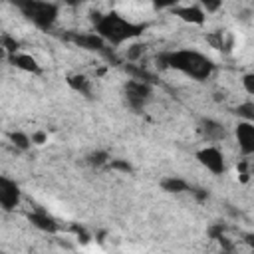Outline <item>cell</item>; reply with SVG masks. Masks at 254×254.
<instances>
[{
    "instance_id": "6da1fadb",
    "label": "cell",
    "mask_w": 254,
    "mask_h": 254,
    "mask_svg": "<svg viewBox=\"0 0 254 254\" xmlns=\"http://www.w3.org/2000/svg\"><path fill=\"white\" fill-rule=\"evenodd\" d=\"M157 62L161 64V67H169V69H177L196 81H204L210 77V73L214 71V64L210 58H206L200 52L194 50H175V52H163L161 56H157Z\"/></svg>"
},
{
    "instance_id": "7a4b0ae2",
    "label": "cell",
    "mask_w": 254,
    "mask_h": 254,
    "mask_svg": "<svg viewBox=\"0 0 254 254\" xmlns=\"http://www.w3.org/2000/svg\"><path fill=\"white\" fill-rule=\"evenodd\" d=\"M93 24H95V32L111 46H121L123 42L141 36L145 30V24H135L117 12L93 14Z\"/></svg>"
},
{
    "instance_id": "3957f363",
    "label": "cell",
    "mask_w": 254,
    "mask_h": 254,
    "mask_svg": "<svg viewBox=\"0 0 254 254\" xmlns=\"http://www.w3.org/2000/svg\"><path fill=\"white\" fill-rule=\"evenodd\" d=\"M12 2L40 30H50L58 20V6L48 0H12Z\"/></svg>"
},
{
    "instance_id": "277c9868",
    "label": "cell",
    "mask_w": 254,
    "mask_h": 254,
    "mask_svg": "<svg viewBox=\"0 0 254 254\" xmlns=\"http://www.w3.org/2000/svg\"><path fill=\"white\" fill-rule=\"evenodd\" d=\"M123 93H125L127 105H129L131 109L139 111V109H143V107L149 103V99H151V95H153V87H151L149 81L133 79V77H131V79L125 83Z\"/></svg>"
},
{
    "instance_id": "5b68a950",
    "label": "cell",
    "mask_w": 254,
    "mask_h": 254,
    "mask_svg": "<svg viewBox=\"0 0 254 254\" xmlns=\"http://www.w3.org/2000/svg\"><path fill=\"white\" fill-rule=\"evenodd\" d=\"M196 159H198V163H200L206 171H210L212 175H222V173L226 171L224 155H222V151H220L218 147H214V145L202 147V149L196 153Z\"/></svg>"
},
{
    "instance_id": "8992f818",
    "label": "cell",
    "mask_w": 254,
    "mask_h": 254,
    "mask_svg": "<svg viewBox=\"0 0 254 254\" xmlns=\"http://www.w3.org/2000/svg\"><path fill=\"white\" fill-rule=\"evenodd\" d=\"M20 202V187L8 177H0V204L4 210L16 208Z\"/></svg>"
},
{
    "instance_id": "52a82bcc",
    "label": "cell",
    "mask_w": 254,
    "mask_h": 254,
    "mask_svg": "<svg viewBox=\"0 0 254 254\" xmlns=\"http://www.w3.org/2000/svg\"><path fill=\"white\" fill-rule=\"evenodd\" d=\"M65 38H67L71 44H75V46H79V48H83V50H89V52H103V48H105V44H107L97 32H91V34L69 32Z\"/></svg>"
},
{
    "instance_id": "ba28073f",
    "label": "cell",
    "mask_w": 254,
    "mask_h": 254,
    "mask_svg": "<svg viewBox=\"0 0 254 254\" xmlns=\"http://www.w3.org/2000/svg\"><path fill=\"white\" fill-rule=\"evenodd\" d=\"M238 147L244 155L254 157V121H240L234 129Z\"/></svg>"
},
{
    "instance_id": "9c48e42d",
    "label": "cell",
    "mask_w": 254,
    "mask_h": 254,
    "mask_svg": "<svg viewBox=\"0 0 254 254\" xmlns=\"http://www.w3.org/2000/svg\"><path fill=\"white\" fill-rule=\"evenodd\" d=\"M28 220L32 222V226H36L38 230L42 232H50V234H56L60 230V224L54 216H50L46 210H34L28 214Z\"/></svg>"
},
{
    "instance_id": "30bf717a",
    "label": "cell",
    "mask_w": 254,
    "mask_h": 254,
    "mask_svg": "<svg viewBox=\"0 0 254 254\" xmlns=\"http://www.w3.org/2000/svg\"><path fill=\"white\" fill-rule=\"evenodd\" d=\"M173 14L177 18H181L183 22H189V24H194V26H200L206 20V12L200 6H175Z\"/></svg>"
},
{
    "instance_id": "8fae6325",
    "label": "cell",
    "mask_w": 254,
    "mask_h": 254,
    "mask_svg": "<svg viewBox=\"0 0 254 254\" xmlns=\"http://www.w3.org/2000/svg\"><path fill=\"white\" fill-rule=\"evenodd\" d=\"M198 129H200V133L204 135V139H206V141H212V143L226 137L224 125H220L218 121H214V119H210V117H202V119L198 121Z\"/></svg>"
},
{
    "instance_id": "7c38bea8",
    "label": "cell",
    "mask_w": 254,
    "mask_h": 254,
    "mask_svg": "<svg viewBox=\"0 0 254 254\" xmlns=\"http://www.w3.org/2000/svg\"><path fill=\"white\" fill-rule=\"evenodd\" d=\"M8 60L22 71H28V73H42V67L40 64L36 62V58H32L30 54H22V52H16L12 56H8Z\"/></svg>"
},
{
    "instance_id": "4fadbf2b",
    "label": "cell",
    "mask_w": 254,
    "mask_h": 254,
    "mask_svg": "<svg viewBox=\"0 0 254 254\" xmlns=\"http://www.w3.org/2000/svg\"><path fill=\"white\" fill-rule=\"evenodd\" d=\"M67 83L73 91H77L81 95H87V97L91 95V79L89 77H85L81 73H73V75L67 77Z\"/></svg>"
},
{
    "instance_id": "5bb4252c",
    "label": "cell",
    "mask_w": 254,
    "mask_h": 254,
    "mask_svg": "<svg viewBox=\"0 0 254 254\" xmlns=\"http://www.w3.org/2000/svg\"><path fill=\"white\" fill-rule=\"evenodd\" d=\"M161 189L165 192H185V190H189V185L179 177H167L161 181Z\"/></svg>"
},
{
    "instance_id": "9a60e30c",
    "label": "cell",
    "mask_w": 254,
    "mask_h": 254,
    "mask_svg": "<svg viewBox=\"0 0 254 254\" xmlns=\"http://www.w3.org/2000/svg\"><path fill=\"white\" fill-rule=\"evenodd\" d=\"M10 141H12L14 147L20 149V151H28V149L34 145V143H32V137L26 135V133H22V131H12V133H10Z\"/></svg>"
},
{
    "instance_id": "2e32d148",
    "label": "cell",
    "mask_w": 254,
    "mask_h": 254,
    "mask_svg": "<svg viewBox=\"0 0 254 254\" xmlns=\"http://www.w3.org/2000/svg\"><path fill=\"white\" fill-rule=\"evenodd\" d=\"M234 111H236V115H238L242 121H254V103H252V101L240 103Z\"/></svg>"
},
{
    "instance_id": "e0dca14e",
    "label": "cell",
    "mask_w": 254,
    "mask_h": 254,
    "mask_svg": "<svg viewBox=\"0 0 254 254\" xmlns=\"http://www.w3.org/2000/svg\"><path fill=\"white\" fill-rule=\"evenodd\" d=\"M107 169H111V171H117V173H133V165L127 161V159H113V161H109L107 163Z\"/></svg>"
},
{
    "instance_id": "ac0fdd59",
    "label": "cell",
    "mask_w": 254,
    "mask_h": 254,
    "mask_svg": "<svg viewBox=\"0 0 254 254\" xmlns=\"http://www.w3.org/2000/svg\"><path fill=\"white\" fill-rule=\"evenodd\" d=\"M145 50H147V46H145V44H131V46L127 48L125 56H127V60H129V62H139V60L143 58Z\"/></svg>"
},
{
    "instance_id": "d6986e66",
    "label": "cell",
    "mask_w": 254,
    "mask_h": 254,
    "mask_svg": "<svg viewBox=\"0 0 254 254\" xmlns=\"http://www.w3.org/2000/svg\"><path fill=\"white\" fill-rule=\"evenodd\" d=\"M87 161H89V165H93V167H107V163L111 161L109 159V153L107 151H95V153H91L89 157H87Z\"/></svg>"
},
{
    "instance_id": "ffe728a7",
    "label": "cell",
    "mask_w": 254,
    "mask_h": 254,
    "mask_svg": "<svg viewBox=\"0 0 254 254\" xmlns=\"http://www.w3.org/2000/svg\"><path fill=\"white\" fill-rule=\"evenodd\" d=\"M2 46H4V50H6L8 56H12V54H16V52L20 50V44H18L14 38H10L8 34L2 36Z\"/></svg>"
},
{
    "instance_id": "44dd1931",
    "label": "cell",
    "mask_w": 254,
    "mask_h": 254,
    "mask_svg": "<svg viewBox=\"0 0 254 254\" xmlns=\"http://www.w3.org/2000/svg\"><path fill=\"white\" fill-rule=\"evenodd\" d=\"M198 2L204 12H216L222 6V0H198Z\"/></svg>"
},
{
    "instance_id": "7402d4cb",
    "label": "cell",
    "mask_w": 254,
    "mask_h": 254,
    "mask_svg": "<svg viewBox=\"0 0 254 254\" xmlns=\"http://www.w3.org/2000/svg\"><path fill=\"white\" fill-rule=\"evenodd\" d=\"M151 4L155 8H159V10H165V8H171L173 10L179 4V0H151Z\"/></svg>"
},
{
    "instance_id": "603a6c76",
    "label": "cell",
    "mask_w": 254,
    "mask_h": 254,
    "mask_svg": "<svg viewBox=\"0 0 254 254\" xmlns=\"http://www.w3.org/2000/svg\"><path fill=\"white\" fill-rule=\"evenodd\" d=\"M30 137H32V143H34V145H44V143H48V133H46V131H34Z\"/></svg>"
},
{
    "instance_id": "cb8c5ba5",
    "label": "cell",
    "mask_w": 254,
    "mask_h": 254,
    "mask_svg": "<svg viewBox=\"0 0 254 254\" xmlns=\"http://www.w3.org/2000/svg\"><path fill=\"white\" fill-rule=\"evenodd\" d=\"M242 85H244V89H246L250 95H254V73H246V75L242 77Z\"/></svg>"
},
{
    "instance_id": "d4e9b609",
    "label": "cell",
    "mask_w": 254,
    "mask_h": 254,
    "mask_svg": "<svg viewBox=\"0 0 254 254\" xmlns=\"http://www.w3.org/2000/svg\"><path fill=\"white\" fill-rule=\"evenodd\" d=\"M208 234H210V238L218 240V238L224 234V226H222V224H214V226H210V228H208Z\"/></svg>"
},
{
    "instance_id": "484cf974",
    "label": "cell",
    "mask_w": 254,
    "mask_h": 254,
    "mask_svg": "<svg viewBox=\"0 0 254 254\" xmlns=\"http://www.w3.org/2000/svg\"><path fill=\"white\" fill-rule=\"evenodd\" d=\"M244 242L254 250V232H252V234H246V236H244Z\"/></svg>"
},
{
    "instance_id": "4316f807",
    "label": "cell",
    "mask_w": 254,
    "mask_h": 254,
    "mask_svg": "<svg viewBox=\"0 0 254 254\" xmlns=\"http://www.w3.org/2000/svg\"><path fill=\"white\" fill-rule=\"evenodd\" d=\"M81 0H64V4H67V6H75V4H79Z\"/></svg>"
},
{
    "instance_id": "83f0119b",
    "label": "cell",
    "mask_w": 254,
    "mask_h": 254,
    "mask_svg": "<svg viewBox=\"0 0 254 254\" xmlns=\"http://www.w3.org/2000/svg\"><path fill=\"white\" fill-rule=\"evenodd\" d=\"M250 175H254V161L250 163Z\"/></svg>"
}]
</instances>
